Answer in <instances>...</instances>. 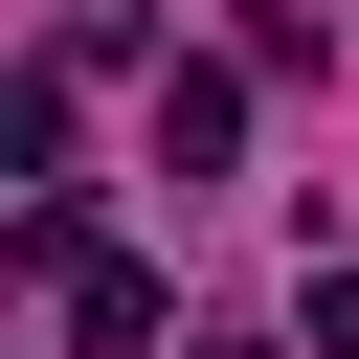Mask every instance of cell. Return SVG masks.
Segmentation results:
<instances>
[{
  "instance_id": "obj_1",
  "label": "cell",
  "mask_w": 359,
  "mask_h": 359,
  "mask_svg": "<svg viewBox=\"0 0 359 359\" xmlns=\"http://www.w3.org/2000/svg\"><path fill=\"white\" fill-rule=\"evenodd\" d=\"M247 157V67H157V180H224Z\"/></svg>"
},
{
  "instance_id": "obj_2",
  "label": "cell",
  "mask_w": 359,
  "mask_h": 359,
  "mask_svg": "<svg viewBox=\"0 0 359 359\" xmlns=\"http://www.w3.org/2000/svg\"><path fill=\"white\" fill-rule=\"evenodd\" d=\"M157 314H180V292H157V269H112V247H90V269H67V337H90V359H157Z\"/></svg>"
}]
</instances>
